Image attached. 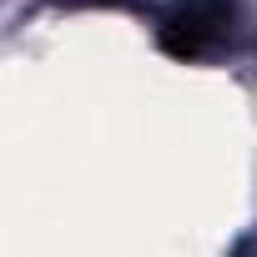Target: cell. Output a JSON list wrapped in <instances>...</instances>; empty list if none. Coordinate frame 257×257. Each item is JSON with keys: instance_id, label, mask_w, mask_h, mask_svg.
Instances as JSON below:
<instances>
[{"instance_id": "cell-1", "label": "cell", "mask_w": 257, "mask_h": 257, "mask_svg": "<svg viewBox=\"0 0 257 257\" xmlns=\"http://www.w3.org/2000/svg\"><path fill=\"white\" fill-rule=\"evenodd\" d=\"M232 31V0H177L157 26V46L177 61H197L217 51Z\"/></svg>"}, {"instance_id": "cell-2", "label": "cell", "mask_w": 257, "mask_h": 257, "mask_svg": "<svg viewBox=\"0 0 257 257\" xmlns=\"http://www.w3.org/2000/svg\"><path fill=\"white\" fill-rule=\"evenodd\" d=\"M61 6H132V0H61Z\"/></svg>"}]
</instances>
